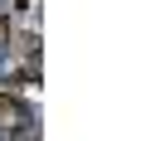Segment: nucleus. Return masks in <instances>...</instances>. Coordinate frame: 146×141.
Segmentation results:
<instances>
[{
    "label": "nucleus",
    "mask_w": 146,
    "mask_h": 141,
    "mask_svg": "<svg viewBox=\"0 0 146 141\" xmlns=\"http://www.w3.org/2000/svg\"><path fill=\"white\" fill-rule=\"evenodd\" d=\"M0 39H5V20H0Z\"/></svg>",
    "instance_id": "obj_1"
}]
</instances>
